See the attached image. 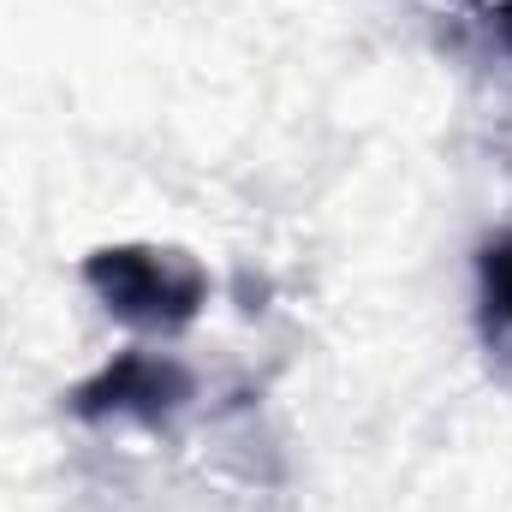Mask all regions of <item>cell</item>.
<instances>
[{"mask_svg":"<svg viewBox=\"0 0 512 512\" xmlns=\"http://www.w3.org/2000/svg\"><path fill=\"white\" fill-rule=\"evenodd\" d=\"M477 310L489 340H512V227L495 233L477 256Z\"/></svg>","mask_w":512,"mask_h":512,"instance_id":"3","label":"cell"},{"mask_svg":"<svg viewBox=\"0 0 512 512\" xmlns=\"http://www.w3.org/2000/svg\"><path fill=\"white\" fill-rule=\"evenodd\" d=\"M84 286L96 304L137 334H179L209 304V274L161 245H102L84 256Z\"/></svg>","mask_w":512,"mask_h":512,"instance_id":"1","label":"cell"},{"mask_svg":"<svg viewBox=\"0 0 512 512\" xmlns=\"http://www.w3.org/2000/svg\"><path fill=\"white\" fill-rule=\"evenodd\" d=\"M191 399V370L161 352H120L90 382L72 387V411L84 423H167Z\"/></svg>","mask_w":512,"mask_h":512,"instance_id":"2","label":"cell"}]
</instances>
